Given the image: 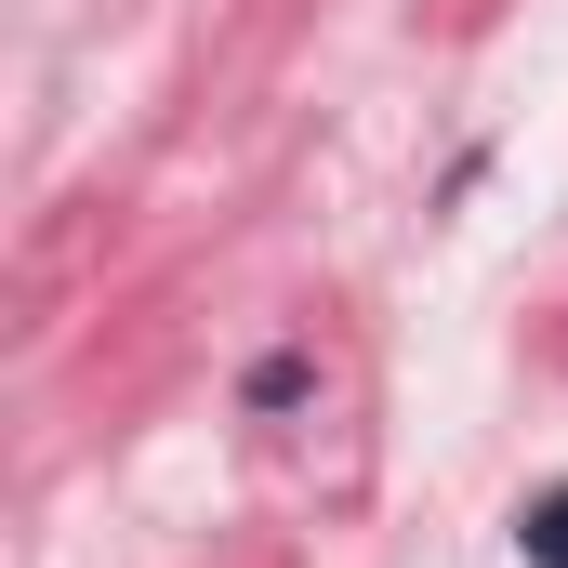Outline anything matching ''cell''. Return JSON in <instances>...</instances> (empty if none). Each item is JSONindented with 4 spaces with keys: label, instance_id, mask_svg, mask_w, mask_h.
<instances>
[{
    "label": "cell",
    "instance_id": "7a4b0ae2",
    "mask_svg": "<svg viewBox=\"0 0 568 568\" xmlns=\"http://www.w3.org/2000/svg\"><path fill=\"white\" fill-rule=\"evenodd\" d=\"M516 556H529V568H568V476H556V489H529V516H516Z\"/></svg>",
    "mask_w": 568,
    "mask_h": 568
},
{
    "label": "cell",
    "instance_id": "6da1fadb",
    "mask_svg": "<svg viewBox=\"0 0 568 568\" xmlns=\"http://www.w3.org/2000/svg\"><path fill=\"white\" fill-rule=\"evenodd\" d=\"M239 397H252V410H304V397H317V357H304V344L252 357V384H239Z\"/></svg>",
    "mask_w": 568,
    "mask_h": 568
}]
</instances>
